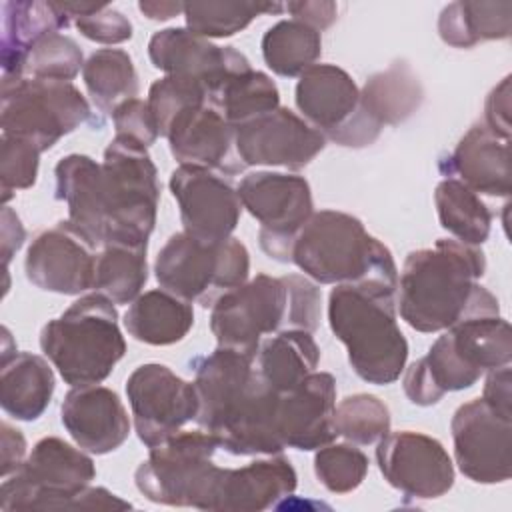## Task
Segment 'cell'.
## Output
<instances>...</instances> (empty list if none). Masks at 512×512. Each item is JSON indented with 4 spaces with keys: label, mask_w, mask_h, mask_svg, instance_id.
I'll list each match as a JSON object with an SVG mask.
<instances>
[{
    "label": "cell",
    "mask_w": 512,
    "mask_h": 512,
    "mask_svg": "<svg viewBox=\"0 0 512 512\" xmlns=\"http://www.w3.org/2000/svg\"><path fill=\"white\" fill-rule=\"evenodd\" d=\"M60 420L72 440L90 454L114 452L130 434V418L120 396L98 384L74 386L64 396Z\"/></svg>",
    "instance_id": "cell-24"
},
{
    "label": "cell",
    "mask_w": 512,
    "mask_h": 512,
    "mask_svg": "<svg viewBox=\"0 0 512 512\" xmlns=\"http://www.w3.org/2000/svg\"><path fill=\"white\" fill-rule=\"evenodd\" d=\"M128 334L150 346H170L194 326L192 304L164 288L140 294L124 314Z\"/></svg>",
    "instance_id": "cell-31"
},
{
    "label": "cell",
    "mask_w": 512,
    "mask_h": 512,
    "mask_svg": "<svg viewBox=\"0 0 512 512\" xmlns=\"http://www.w3.org/2000/svg\"><path fill=\"white\" fill-rule=\"evenodd\" d=\"M82 78L92 102L106 114H112L116 106L138 94L134 62L120 48H102L90 54L84 62Z\"/></svg>",
    "instance_id": "cell-38"
},
{
    "label": "cell",
    "mask_w": 512,
    "mask_h": 512,
    "mask_svg": "<svg viewBox=\"0 0 512 512\" xmlns=\"http://www.w3.org/2000/svg\"><path fill=\"white\" fill-rule=\"evenodd\" d=\"M140 12L150 20H170L178 14H184V2H158V0H142L138 4Z\"/></svg>",
    "instance_id": "cell-53"
},
{
    "label": "cell",
    "mask_w": 512,
    "mask_h": 512,
    "mask_svg": "<svg viewBox=\"0 0 512 512\" xmlns=\"http://www.w3.org/2000/svg\"><path fill=\"white\" fill-rule=\"evenodd\" d=\"M170 192L178 202L184 232L198 240L220 242L238 226L242 202L238 192L218 174L180 164L170 174Z\"/></svg>",
    "instance_id": "cell-19"
},
{
    "label": "cell",
    "mask_w": 512,
    "mask_h": 512,
    "mask_svg": "<svg viewBox=\"0 0 512 512\" xmlns=\"http://www.w3.org/2000/svg\"><path fill=\"white\" fill-rule=\"evenodd\" d=\"M80 68H84V54L78 42L66 34L52 32L30 48L24 76L70 82L78 76Z\"/></svg>",
    "instance_id": "cell-41"
},
{
    "label": "cell",
    "mask_w": 512,
    "mask_h": 512,
    "mask_svg": "<svg viewBox=\"0 0 512 512\" xmlns=\"http://www.w3.org/2000/svg\"><path fill=\"white\" fill-rule=\"evenodd\" d=\"M510 360V324L500 314L468 316L446 328L426 356L406 368L402 386L412 404L432 406L444 394L474 386L482 374Z\"/></svg>",
    "instance_id": "cell-4"
},
{
    "label": "cell",
    "mask_w": 512,
    "mask_h": 512,
    "mask_svg": "<svg viewBox=\"0 0 512 512\" xmlns=\"http://www.w3.org/2000/svg\"><path fill=\"white\" fill-rule=\"evenodd\" d=\"M424 88L412 66L404 60L392 62L386 70L372 74L360 90L358 110L352 120L328 140L346 146H370L384 126L408 120L422 104Z\"/></svg>",
    "instance_id": "cell-17"
},
{
    "label": "cell",
    "mask_w": 512,
    "mask_h": 512,
    "mask_svg": "<svg viewBox=\"0 0 512 512\" xmlns=\"http://www.w3.org/2000/svg\"><path fill=\"white\" fill-rule=\"evenodd\" d=\"M326 136L288 108H276L234 128L236 156L244 166L300 170L326 146Z\"/></svg>",
    "instance_id": "cell-18"
},
{
    "label": "cell",
    "mask_w": 512,
    "mask_h": 512,
    "mask_svg": "<svg viewBox=\"0 0 512 512\" xmlns=\"http://www.w3.org/2000/svg\"><path fill=\"white\" fill-rule=\"evenodd\" d=\"M80 34L98 44H122L132 38V22L120 10L104 4L74 20Z\"/></svg>",
    "instance_id": "cell-46"
},
{
    "label": "cell",
    "mask_w": 512,
    "mask_h": 512,
    "mask_svg": "<svg viewBox=\"0 0 512 512\" xmlns=\"http://www.w3.org/2000/svg\"><path fill=\"white\" fill-rule=\"evenodd\" d=\"M510 364L494 368L486 376L482 400L500 416L512 420V388H510Z\"/></svg>",
    "instance_id": "cell-49"
},
{
    "label": "cell",
    "mask_w": 512,
    "mask_h": 512,
    "mask_svg": "<svg viewBox=\"0 0 512 512\" xmlns=\"http://www.w3.org/2000/svg\"><path fill=\"white\" fill-rule=\"evenodd\" d=\"M2 10V76H24L30 48L46 34L70 26L58 2L6 0Z\"/></svg>",
    "instance_id": "cell-29"
},
{
    "label": "cell",
    "mask_w": 512,
    "mask_h": 512,
    "mask_svg": "<svg viewBox=\"0 0 512 512\" xmlns=\"http://www.w3.org/2000/svg\"><path fill=\"white\" fill-rule=\"evenodd\" d=\"M96 258L66 220L34 236L26 250V278L44 292L76 296L94 286Z\"/></svg>",
    "instance_id": "cell-20"
},
{
    "label": "cell",
    "mask_w": 512,
    "mask_h": 512,
    "mask_svg": "<svg viewBox=\"0 0 512 512\" xmlns=\"http://www.w3.org/2000/svg\"><path fill=\"white\" fill-rule=\"evenodd\" d=\"M296 484V470L284 456H270L234 470L224 468L214 510L260 512L288 498Z\"/></svg>",
    "instance_id": "cell-27"
},
{
    "label": "cell",
    "mask_w": 512,
    "mask_h": 512,
    "mask_svg": "<svg viewBox=\"0 0 512 512\" xmlns=\"http://www.w3.org/2000/svg\"><path fill=\"white\" fill-rule=\"evenodd\" d=\"M148 56L154 68L200 80L208 96L230 76L250 70L248 58L234 46H218L188 28H164L152 34Z\"/></svg>",
    "instance_id": "cell-21"
},
{
    "label": "cell",
    "mask_w": 512,
    "mask_h": 512,
    "mask_svg": "<svg viewBox=\"0 0 512 512\" xmlns=\"http://www.w3.org/2000/svg\"><path fill=\"white\" fill-rule=\"evenodd\" d=\"M2 430V478L10 476L26 458V440L22 436V432L14 426H10L8 422H2L0 426Z\"/></svg>",
    "instance_id": "cell-51"
},
{
    "label": "cell",
    "mask_w": 512,
    "mask_h": 512,
    "mask_svg": "<svg viewBox=\"0 0 512 512\" xmlns=\"http://www.w3.org/2000/svg\"><path fill=\"white\" fill-rule=\"evenodd\" d=\"M126 396L140 442L154 448L198 416L194 382L176 376L168 366H138L126 380Z\"/></svg>",
    "instance_id": "cell-14"
},
{
    "label": "cell",
    "mask_w": 512,
    "mask_h": 512,
    "mask_svg": "<svg viewBox=\"0 0 512 512\" xmlns=\"http://www.w3.org/2000/svg\"><path fill=\"white\" fill-rule=\"evenodd\" d=\"M164 138L180 164L228 174L244 168L234 148V126L210 102L180 110L170 120Z\"/></svg>",
    "instance_id": "cell-22"
},
{
    "label": "cell",
    "mask_w": 512,
    "mask_h": 512,
    "mask_svg": "<svg viewBox=\"0 0 512 512\" xmlns=\"http://www.w3.org/2000/svg\"><path fill=\"white\" fill-rule=\"evenodd\" d=\"M290 292V330L314 332L320 324V288L300 274L284 276Z\"/></svg>",
    "instance_id": "cell-45"
},
{
    "label": "cell",
    "mask_w": 512,
    "mask_h": 512,
    "mask_svg": "<svg viewBox=\"0 0 512 512\" xmlns=\"http://www.w3.org/2000/svg\"><path fill=\"white\" fill-rule=\"evenodd\" d=\"M296 108L326 140L342 130L358 110L360 90L352 76L336 64H314L296 84Z\"/></svg>",
    "instance_id": "cell-28"
},
{
    "label": "cell",
    "mask_w": 512,
    "mask_h": 512,
    "mask_svg": "<svg viewBox=\"0 0 512 512\" xmlns=\"http://www.w3.org/2000/svg\"><path fill=\"white\" fill-rule=\"evenodd\" d=\"M446 178H456L476 194L508 196L512 190L510 140L492 134L482 122L474 124L456 144V148L440 160Z\"/></svg>",
    "instance_id": "cell-26"
},
{
    "label": "cell",
    "mask_w": 512,
    "mask_h": 512,
    "mask_svg": "<svg viewBox=\"0 0 512 512\" xmlns=\"http://www.w3.org/2000/svg\"><path fill=\"white\" fill-rule=\"evenodd\" d=\"M396 288L386 282L336 284L328 296V324L346 346L352 370L368 384L400 378L408 342L396 322Z\"/></svg>",
    "instance_id": "cell-3"
},
{
    "label": "cell",
    "mask_w": 512,
    "mask_h": 512,
    "mask_svg": "<svg viewBox=\"0 0 512 512\" xmlns=\"http://www.w3.org/2000/svg\"><path fill=\"white\" fill-rule=\"evenodd\" d=\"M284 10H288L294 20H300L308 26H312L314 30H326L328 26H332L338 18V6L334 2H324V0H300V2H288L284 6Z\"/></svg>",
    "instance_id": "cell-50"
},
{
    "label": "cell",
    "mask_w": 512,
    "mask_h": 512,
    "mask_svg": "<svg viewBox=\"0 0 512 512\" xmlns=\"http://www.w3.org/2000/svg\"><path fill=\"white\" fill-rule=\"evenodd\" d=\"M0 240H2L0 246H2L4 270H8V264H10L12 256L20 250V246L26 240V230H24L18 214L10 206L2 208V236H0Z\"/></svg>",
    "instance_id": "cell-52"
},
{
    "label": "cell",
    "mask_w": 512,
    "mask_h": 512,
    "mask_svg": "<svg viewBox=\"0 0 512 512\" xmlns=\"http://www.w3.org/2000/svg\"><path fill=\"white\" fill-rule=\"evenodd\" d=\"M146 250L148 244H104L96 256L94 292L108 296L114 304H132L148 280Z\"/></svg>",
    "instance_id": "cell-34"
},
{
    "label": "cell",
    "mask_w": 512,
    "mask_h": 512,
    "mask_svg": "<svg viewBox=\"0 0 512 512\" xmlns=\"http://www.w3.org/2000/svg\"><path fill=\"white\" fill-rule=\"evenodd\" d=\"M376 462L384 480L408 498L432 500L454 484V464L436 438L400 430L378 440Z\"/></svg>",
    "instance_id": "cell-16"
},
{
    "label": "cell",
    "mask_w": 512,
    "mask_h": 512,
    "mask_svg": "<svg viewBox=\"0 0 512 512\" xmlns=\"http://www.w3.org/2000/svg\"><path fill=\"white\" fill-rule=\"evenodd\" d=\"M512 30V2L458 0L442 8L438 34L452 48H474L480 42L504 40Z\"/></svg>",
    "instance_id": "cell-33"
},
{
    "label": "cell",
    "mask_w": 512,
    "mask_h": 512,
    "mask_svg": "<svg viewBox=\"0 0 512 512\" xmlns=\"http://www.w3.org/2000/svg\"><path fill=\"white\" fill-rule=\"evenodd\" d=\"M482 124L498 138L510 140V76L488 94Z\"/></svg>",
    "instance_id": "cell-48"
},
{
    "label": "cell",
    "mask_w": 512,
    "mask_h": 512,
    "mask_svg": "<svg viewBox=\"0 0 512 512\" xmlns=\"http://www.w3.org/2000/svg\"><path fill=\"white\" fill-rule=\"evenodd\" d=\"M248 272L250 254L238 238L206 242L184 230L166 240L154 262V276L164 290L204 306L244 284Z\"/></svg>",
    "instance_id": "cell-10"
},
{
    "label": "cell",
    "mask_w": 512,
    "mask_h": 512,
    "mask_svg": "<svg viewBox=\"0 0 512 512\" xmlns=\"http://www.w3.org/2000/svg\"><path fill=\"white\" fill-rule=\"evenodd\" d=\"M40 148L20 136L2 134L0 138V190L8 202L12 192L34 186L40 164Z\"/></svg>",
    "instance_id": "cell-44"
},
{
    "label": "cell",
    "mask_w": 512,
    "mask_h": 512,
    "mask_svg": "<svg viewBox=\"0 0 512 512\" xmlns=\"http://www.w3.org/2000/svg\"><path fill=\"white\" fill-rule=\"evenodd\" d=\"M254 360L250 354L218 346L192 362L196 422L234 456H272L284 450L278 434L280 394L262 380Z\"/></svg>",
    "instance_id": "cell-1"
},
{
    "label": "cell",
    "mask_w": 512,
    "mask_h": 512,
    "mask_svg": "<svg viewBox=\"0 0 512 512\" xmlns=\"http://www.w3.org/2000/svg\"><path fill=\"white\" fill-rule=\"evenodd\" d=\"M208 102L236 128L280 108V92L268 74L250 68L230 76L208 96Z\"/></svg>",
    "instance_id": "cell-36"
},
{
    "label": "cell",
    "mask_w": 512,
    "mask_h": 512,
    "mask_svg": "<svg viewBox=\"0 0 512 512\" xmlns=\"http://www.w3.org/2000/svg\"><path fill=\"white\" fill-rule=\"evenodd\" d=\"M440 226L462 244L480 246L490 236L492 214L480 196L456 178H444L434 190Z\"/></svg>",
    "instance_id": "cell-35"
},
{
    "label": "cell",
    "mask_w": 512,
    "mask_h": 512,
    "mask_svg": "<svg viewBox=\"0 0 512 512\" xmlns=\"http://www.w3.org/2000/svg\"><path fill=\"white\" fill-rule=\"evenodd\" d=\"M454 458L460 472L478 484H500L512 474V420L474 398L450 422Z\"/></svg>",
    "instance_id": "cell-15"
},
{
    "label": "cell",
    "mask_w": 512,
    "mask_h": 512,
    "mask_svg": "<svg viewBox=\"0 0 512 512\" xmlns=\"http://www.w3.org/2000/svg\"><path fill=\"white\" fill-rule=\"evenodd\" d=\"M54 384V372L46 358L32 352H14L10 358L2 360V410L16 420L32 422L48 408Z\"/></svg>",
    "instance_id": "cell-30"
},
{
    "label": "cell",
    "mask_w": 512,
    "mask_h": 512,
    "mask_svg": "<svg viewBox=\"0 0 512 512\" xmlns=\"http://www.w3.org/2000/svg\"><path fill=\"white\" fill-rule=\"evenodd\" d=\"M322 54V36L300 20H280L262 38L266 66L284 78L304 74Z\"/></svg>",
    "instance_id": "cell-37"
},
{
    "label": "cell",
    "mask_w": 512,
    "mask_h": 512,
    "mask_svg": "<svg viewBox=\"0 0 512 512\" xmlns=\"http://www.w3.org/2000/svg\"><path fill=\"white\" fill-rule=\"evenodd\" d=\"M96 478L94 462L82 448L62 438L38 440L26 460L4 478L0 508L16 510H126L130 502L102 486H90Z\"/></svg>",
    "instance_id": "cell-5"
},
{
    "label": "cell",
    "mask_w": 512,
    "mask_h": 512,
    "mask_svg": "<svg viewBox=\"0 0 512 512\" xmlns=\"http://www.w3.org/2000/svg\"><path fill=\"white\" fill-rule=\"evenodd\" d=\"M242 208L260 222V248L278 262H288V250L298 228L312 216V190L304 176L282 172H252L236 188Z\"/></svg>",
    "instance_id": "cell-13"
},
{
    "label": "cell",
    "mask_w": 512,
    "mask_h": 512,
    "mask_svg": "<svg viewBox=\"0 0 512 512\" xmlns=\"http://www.w3.org/2000/svg\"><path fill=\"white\" fill-rule=\"evenodd\" d=\"M280 2H184L186 28L202 38H228L262 14H280Z\"/></svg>",
    "instance_id": "cell-39"
},
{
    "label": "cell",
    "mask_w": 512,
    "mask_h": 512,
    "mask_svg": "<svg viewBox=\"0 0 512 512\" xmlns=\"http://www.w3.org/2000/svg\"><path fill=\"white\" fill-rule=\"evenodd\" d=\"M56 200L68 206V226L90 246L102 248L108 212L102 192V164L86 154H68L54 168Z\"/></svg>",
    "instance_id": "cell-25"
},
{
    "label": "cell",
    "mask_w": 512,
    "mask_h": 512,
    "mask_svg": "<svg viewBox=\"0 0 512 512\" xmlns=\"http://www.w3.org/2000/svg\"><path fill=\"white\" fill-rule=\"evenodd\" d=\"M204 102H208L206 86L200 80L188 76L166 74L164 78L156 80L148 90V108L154 116L160 136H164L170 120L180 110Z\"/></svg>",
    "instance_id": "cell-43"
},
{
    "label": "cell",
    "mask_w": 512,
    "mask_h": 512,
    "mask_svg": "<svg viewBox=\"0 0 512 512\" xmlns=\"http://www.w3.org/2000/svg\"><path fill=\"white\" fill-rule=\"evenodd\" d=\"M218 442L206 430H184L150 448L136 468V488L156 504L214 510L224 468L212 458Z\"/></svg>",
    "instance_id": "cell-8"
},
{
    "label": "cell",
    "mask_w": 512,
    "mask_h": 512,
    "mask_svg": "<svg viewBox=\"0 0 512 512\" xmlns=\"http://www.w3.org/2000/svg\"><path fill=\"white\" fill-rule=\"evenodd\" d=\"M336 380L328 372H312L296 388L280 394L278 434L284 448L316 450L330 444L334 430Z\"/></svg>",
    "instance_id": "cell-23"
},
{
    "label": "cell",
    "mask_w": 512,
    "mask_h": 512,
    "mask_svg": "<svg viewBox=\"0 0 512 512\" xmlns=\"http://www.w3.org/2000/svg\"><path fill=\"white\" fill-rule=\"evenodd\" d=\"M110 116L114 120L116 134L134 138L140 144H144L146 148L152 146L160 136L154 116L148 108V102H144L140 98H130V100L122 102L120 106L114 108V112Z\"/></svg>",
    "instance_id": "cell-47"
},
{
    "label": "cell",
    "mask_w": 512,
    "mask_h": 512,
    "mask_svg": "<svg viewBox=\"0 0 512 512\" xmlns=\"http://www.w3.org/2000/svg\"><path fill=\"white\" fill-rule=\"evenodd\" d=\"M334 430L354 444H374L390 432V410L374 394H352L334 410Z\"/></svg>",
    "instance_id": "cell-40"
},
{
    "label": "cell",
    "mask_w": 512,
    "mask_h": 512,
    "mask_svg": "<svg viewBox=\"0 0 512 512\" xmlns=\"http://www.w3.org/2000/svg\"><path fill=\"white\" fill-rule=\"evenodd\" d=\"M102 192L108 212L104 244H148L156 224L160 182L148 148L116 134L104 150Z\"/></svg>",
    "instance_id": "cell-9"
},
{
    "label": "cell",
    "mask_w": 512,
    "mask_h": 512,
    "mask_svg": "<svg viewBox=\"0 0 512 512\" xmlns=\"http://www.w3.org/2000/svg\"><path fill=\"white\" fill-rule=\"evenodd\" d=\"M288 262L318 284L386 282L398 286L392 252L364 224L340 210H320L298 228Z\"/></svg>",
    "instance_id": "cell-6"
},
{
    "label": "cell",
    "mask_w": 512,
    "mask_h": 512,
    "mask_svg": "<svg viewBox=\"0 0 512 512\" xmlns=\"http://www.w3.org/2000/svg\"><path fill=\"white\" fill-rule=\"evenodd\" d=\"M40 348L72 388L100 384L126 354L114 302L100 292L80 296L44 324Z\"/></svg>",
    "instance_id": "cell-7"
},
{
    "label": "cell",
    "mask_w": 512,
    "mask_h": 512,
    "mask_svg": "<svg viewBox=\"0 0 512 512\" xmlns=\"http://www.w3.org/2000/svg\"><path fill=\"white\" fill-rule=\"evenodd\" d=\"M320 360V348L310 332L280 330L260 342L256 352V370L262 380L284 394L308 378Z\"/></svg>",
    "instance_id": "cell-32"
},
{
    "label": "cell",
    "mask_w": 512,
    "mask_h": 512,
    "mask_svg": "<svg viewBox=\"0 0 512 512\" xmlns=\"http://www.w3.org/2000/svg\"><path fill=\"white\" fill-rule=\"evenodd\" d=\"M318 482L332 494L356 490L368 474V456L352 444H326L314 456Z\"/></svg>",
    "instance_id": "cell-42"
},
{
    "label": "cell",
    "mask_w": 512,
    "mask_h": 512,
    "mask_svg": "<svg viewBox=\"0 0 512 512\" xmlns=\"http://www.w3.org/2000/svg\"><path fill=\"white\" fill-rule=\"evenodd\" d=\"M210 330L218 346L256 358L264 334L290 330V292L284 276L258 274L222 292L210 306Z\"/></svg>",
    "instance_id": "cell-12"
},
{
    "label": "cell",
    "mask_w": 512,
    "mask_h": 512,
    "mask_svg": "<svg viewBox=\"0 0 512 512\" xmlns=\"http://www.w3.org/2000/svg\"><path fill=\"white\" fill-rule=\"evenodd\" d=\"M90 118V104L72 82L2 76V134L26 138L46 152Z\"/></svg>",
    "instance_id": "cell-11"
},
{
    "label": "cell",
    "mask_w": 512,
    "mask_h": 512,
    "mask_svg": "<svg viewBox=\"0 0 512 512\" xmlns=\"http://www.w3.org/2000/svg\"><path fill=\"white\" fill-rule=\"evenodd\" d=\"M486 258L478 246L440 238L406 256L396 288V310L418 332H440L468 316H498L492 292L478 284Z\"/></svg>",
    "instance_id": "cell-2"
}]
</instances>
